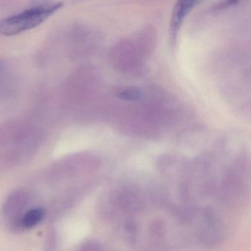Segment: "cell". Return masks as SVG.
I'll use <instances>...</instances> for the list:
<instances>
[{
  "mask_svg": "<svg viewBox=\"0 0 251 251\" xmlns=\"http://www.w3.org/2000/svg\"><path fill=\"white\" fill-rule=\"evenodd\" d=\"M142 91L139 88L130 87L119 92L117 97L125 101H136L142 98Z\"/></svg>",
  "mask_w": 251,
  "mask_h": 251,
  "instance_id": "obj_6",
  "label": "cell"
},
{
  "mask_svg": "<svg viewBox=\"0 0 251 251\" xmlns=\"http://www.w3.org/2000/svg\"><path fill=\"white\" fill-rule=\"evenodd\" d=\"M53 232L49 235L47 242V250L48 251H53L55 246V238L54 236Z\"/></svg>",
  "mask_w": 251,
  "mask_h": 251,
  "instance_id": "obj_8",
  "label": "cell"
},
{
  "mask_svg": "<svg viewBox=\"0 0 251 251\" xmlns=\"http://www.w3.org/2000/svg\"><path fill=\"white\" fill-rule=\"evenodd\" d=\"M236 1H226V2H220L218 5H216L217 9H224V8H228V7L234 5L235 4L237 3Z\"/></svg>",
  "mask_w": 251,
  "mask_h": 251,
  "instance_id": "obj_9",
  "label": "cell"
},
{
  "mask_svg": "<svg viewBox=\"0 0 251 251\" xmlns=\"http://www.w3.org/2000/svg\"><path fill=\"white\" fill-rule=\"evenodd\" d=\"M61 5V2L36 3L25 11L1 20L0 33L5 36H14L31 30L45 23Z\"/></svg>",
  "mask_w": 251,
  "mask_h": 251,
  "instance_id": "obj_1",
  "label": "cell"
},
{
  "mask_svg": "<svg viewBox=\"0 0 251 251\" xmlns=\"http://www.w3.org/2000/svg\"><path fill=\"white\" fill-rule=\"evenodd\" d=\"M45 217V211L42 208H30L26 211L20 221V231L33 228L39 224Z\"/></svg>",
  "mask_w": 251,
  "mask_h": 251,
  "instance_id": "obj_4",
  "label": "cell"
},
{
  "mask_svg": "<svg viewBox=\"0 0 251 251\" xmlns=\"http://www.w3.org/2000/svg\"><path fill=\"white\" fill-rule=\"evenodd\" d=\"M14 78L5 64L0 63V95H8L13 89Z\"/></svg>",
  "mask_w": 251,
  "mask_h": 251,
  "instance_id": "obj_5",
  "label": "cell"
},
{
  "mask_svg": "<svg viewBox=\"0 0 251 251\" xmlns=\"http://www.w3.org/2000/svg\"><path fill=\"white\" fill-rule=\"evenodd\" d=\"M77 251H103V249L96 241L91 240L83 243Z\"/></svg>",
  "mask_w": 251,
  "mask_h": 251,
  "instance_id": "obj_7",
  "label": "cell"
},
{
  "mask_svg": "<svg viewBox=\"0 0 251 251\" xmlns=\"http://www.w3.org/2000/svg\"><path fill=\"white\" fill-rule=\"evenodd\" d=\"M31 195L25 189H18L7 198L2 215L7 226L13 231H20V221L26 211L30 209Z\"/></svg>",
  "mask_w": 251,
  "mask_h": 251,
  "instance_id": "obj_2",
  "label": "cell"
},
{
  "mask_svg": "<svg viewBox=\"0 0 251 251\" xmlns=\"http://www.w3.org/2000/svg\"><path fill=\"white\" fill-rule=\"evenodd\" d=\"M195 4H196L195 1L184 0V1H179L175 5L173 14H172L171 22H170V33H171L173 42H176L177 33L185 17L194 8Z\"/></svg>",
  "mask_w": 251,
  "mask_h": 251,
  "instance_id": "obj_3",
  "label": "cell"
}]
</instances>
